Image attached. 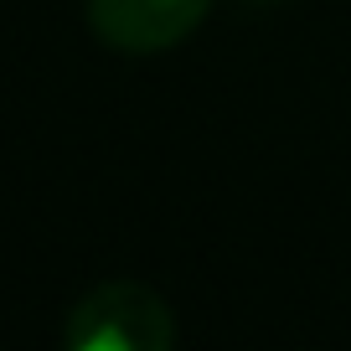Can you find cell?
Wrapping results in <instances>:
<instances>
[{
    "label": "cell",
    "instance_id": "6da1fadb",
    "mask_svg": "<svg viewBox=\"0 0 351 351\" xmlns=\"http://www.w3.org/2000/svg\"><path fill=\"white\" fill-rule=\"evenodd\" d=\"M176 341V315L150 285L109 279L88 289L62 326L67 351H165Z\"/></svg>",
    "mask_w": 351,
    "mask_h": 351
},
{
    "label": "cell",
    "instance_id": "7a4b0ae2",
    "mask_svg": "<svg viewBox=\"0 0 351 351\" xmlns=\"http://www.w3.org/2000/svg\"><path fill=\"white\" fill-rule=\"evenodd\" d=\"M207 11L212 0H88V26L124 57H155L186 42Z\"/></svg>",
    "mask_w": 351,
    "mask_h": 351
}]
</instances>
